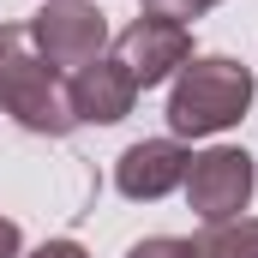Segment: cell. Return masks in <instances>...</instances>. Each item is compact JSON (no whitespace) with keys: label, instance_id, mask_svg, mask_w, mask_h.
Masks as SVG:
<instances>
[{"label":"cell","instance_id":"7c38bea8","mask_svg":"<svg viewBox=\"0 0 258 258\" xmlns=\"http://www.w3.org/2000/svg\"><path fill=\"white\" fill-rule=\"evenodd\" d=\"M18 252H24V234L12 216H0V258H18Z\"/></svg>","mask_w":258,"mask_h":258},{"label":"cell","instance_id":"8fae6325","mask_svg":"<svg viewBox=\"0 0 258 258\" xmlns=\"http://www.w3.org/2000/svg\"><path fill=\"white\" fill-rule=\"evenodd\" d=\"M18 258H90V252H84L78 240H42L36 252H18Z\"/></svg>","mask_w":258,"mask_h":258},{"label":"cell","instance_id":"9c48e42d","mask_svg":"<svg viewBox=\"0 0 258 258\" xmlns=\"http://www.w3.org/2000/svg\"><path fill=\"white\" fill-rule=\"evenodd\" d=\"M126 258H204V252H198V240H180V234H150Z\"/></svg>","mask_w":258,"mask_h":258},{"label":"cell","instance_id":"277c9868","mask_svg":"<svg viewBox=\"0 0 258 258\" xmlns=\"http://www.w3.org/2000/svg\"><path fill=\"white\" fill-rule=\"evenodd\" d=\"M24 30H30L36 54L54 66V72H78V66H90L108 48V18L90 0H48Z\"/></svg>","mask_w":258,"mask_h":258},{"label":"cell","instance_id":"7a4b0ae2","mask_svg":"<svg viewBox=\"0 0 258 258\" xmlns=\"http://www.w3.org/2000/svg\"><path fill=\"white\" fill-rule=\"evenodd\" d=\"M0 114H12L36 138H66L78 126L66 78L36 54L24 24H0Z\"/></svg>","mask_w":258,"mask_h":258},{"label":"cell","instance_id":"5b68a950","mask_svg":"<svg viewBox=\"0 0 258 258\" xmlns=\"http://www.w3.org/2000/svg\"><path fill=\"white\" fill-rule=\"evenodd\" d=\"M114 60L132 72V84H138V90H150V84H168L180 66L192 60V24H174V18L138 12L126 30L114 36Z\"/></svg>","mask_w":258,"mask_h":258},{"label":"cell","instance_id":"52a82bcc","mask_svg":"<svg viewBox=\"0 0 258 258\" xmlns=\"http://www.w3.org/2000/svg\"><path fill=\"white\" fill-rule=\"evenodd\" d=\"M66 96H72L78 126H114V120L132 114L138 84H132V72L114 60V54H96L90 66H78V72L66 78Z\"/></svg>","mask_w":258,"mask_h":258},{"label":"cell","instance_id":"3957f363","mask_svg":"<svg viewBox=\"0 0 258 258\" xmlns=\"http://www.w3.org/2000/svg\"><path fill=\"white\" fill-rule=\"evenodd\" d=\"M252 186H258V168L246 150H234V144H210V150H198L192 168H186V204H192V216L210 228V222H234V216H246V204H252Z\"/></svg>","mask_w":258,"mask_h":258},{"label":"cell","instance_id":"8992f818","mask_svg":"<svg viewBox=\"0 0 258 258\" xmlns=\"http://www.w3.org/2000/svg\"><path fill=\"white\" fill-rule=\"evenodd\" d=\"M186 168H192V150L180 138H138L114 162V192L132 204H156L174 186H186Z\"/></svg>","mask_w":258,"mask_h":258},{"label":"cell","instance_id":"ba28073f","mask_svg":"<svg viewBox=\"0 0 258 258\" xmlns=\"http://www.w3.org/2000/svg\"><path fill=\"white\" fill-rule=\"evenodd\" d=\"M204 258H258V216H234V222H210L204 240H198Z\"/></svg>","mask_w":258,"mask_h":258},{"label":"cell","instance_id":"30bf717a","mask_svg":"<svg viewBox=\"0 0 258 258\" xmlns=\"http://www.w3.org/2000/svg\"><path fill=\"white\" fill-rule=\"evenodd\" d=\"M144 12H156V18H174V24H192V18H204L216 0H138Z\"/></svg>","mask_w":258,"mask_h":258},{"label":"cell","instance_id":"6da1fadb","mask_svg":"<svg viewBox=\"0 0 258 258\" xmlns=\"http://www.w3.org/2000/svg\"><path fill=\"white\" fill-rule=\"evenodd\" d=\"M252 66L234 54H192L168 84V132L174 138H216L240 126L252 108Z\"/></svg>","mask_w":258,"mask_h":258}]
</instances>
